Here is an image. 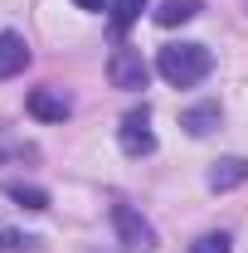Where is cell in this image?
<instances>
[{
	"mask_svg": "<svg viewBox=\"0 0 248 253\" xmlns=\"http://www.w3.org/2000/svg\"><path fill=\"white\" fill-rule=\"evenodd\" d=\"M209 68H214V54H209L205 44H165V49L156 54V73H161L170 88H195V83H205Z\"/></svg>",
	"mask_w": 248,
	"mask_h": 253,
	"instance_id": "obj_1",
	"label": "cell"
},
{
	"mask_svg": "<svg viewBox=\"0 0 248 253\" xmlns=\"http://www.w3.org/2000/svg\"><path fill=\"white\" fill-rule=\"evenodd\" d=\"M190 253H234V239L229 234H205V239H195Z\"/></svg>",
	"mask_w": 248,
	"mask_h": 253,
	"instance_id": "obj_12",
	"label": "cell"
},
{
	"mask_svg": "<svg viewBox=\"0 0 248 253\" xmlns=\"http://www.w3.org/2000/svg\"><path fill=\"white\" fill-rule=\"evenodd\" d=\"M25 107H30V117H39V122H68V112H73V102L59 93V88H30V97H25Z\"/></svg>",
	"mask_w": 248,
	"mask_h": 253,
	"instance_id": "obj_5",
	"label": "cell"
},
{
	"mask_svg": "<svg viewBox=\"0 0 248 253\" xmlns=\"http://www.w3.org/2000/svg\"><path fill=\"white\" fill-rule=\"evenodd\" d=\"M5 151H15V156H34V146H25V141H10V136L0 131V156H5Z\"/></svg>",
	"mask_w": 248,
	"mask_h": 253,
	"instance_id": "obj_14",
	"label": "cell"
},
{
	"mask_svg": "<svg viewBox=\"0 0 248 253\" xmlns=\"http://www.w3.org/2000/svg\"><path fill=\"white\" fill-rule=\"evenodd\" d=\"M25 68H30V44H25V34L0 30V78H15V73H25Z\"/></svg>",
	"mask_w": 248,
	"mask_h": 253,
	"instance_id": "obj_6",
	"label": "cell"
},
{
	"mask_svg": "<svg viewBox=\"0 0 248 253\" xmlns=\"http://www.w3.org/2000/svg\"><path fill=\"white\" fill-rule=\"evenodd\" d=\"M180 126H185L190 136H209L219 126V102H195V107H185L180 112Z\"/></svg>",
	"mask_w": 248,
	"mask_h": 253,
	"instance_id": "obj_8",
	"label": "cell"
},
{
	"mask_svg": "<svg viewBox=\"0 0 248 253\" xmlns=\"http://www.w3.org/2000/svg\"><path fill=\"white\" fill-rule=\"evenodd\" d=\"M117 141H122V151H126V156H151V151H156L151 112H146V107L126 112V117H122V126H117Z\"/></svg>",
	"mask_w": 248,
	"mask_h": 253,
	"instance_id": "obj_4",
	"label": "cell"
},
{
	"mask_svg": "<svg viewBox=\"0 0 248 253\" xmlns=\"http://www.w3.org/2000/svg\"><path fill=\"white\" fill-rule=\"evenodd\" d=\"M78 10H107V0H73Z\"/></svg>",
	"mask_w": 248,
	"mask_h": 253,
	"instance_id": "obj_15",
	"label": "cell"
},
{
	"mask_svg": "<svg viewBox=\"0 0 248 253\" xmlns=\"http://www.w3.org/2000/svg\"><path fill=\"white\" fill-rule=\"evenodd\" d=\"M5 200H15V205H20V210H34V214H39V210H49V190H39V185H25V180H5Z\"/></svg>",
	"mask_w": 248,
	"mask_h": 253,
	"instance_id": "obj_9",
	"label": "cell"
},
{
	"mask_svg": "<svg viewBox=\"0 0 248 253\" xmlns=\"http://www.w3.org/2000/svg\"><path fill=\"white\" fill-rule=\"evenodd\" d=\"M244 180H248V161L244 156H224V161L209 166V190H219V195L224 190H239Z\"/></svg>",
	"mask_w": 248,
	"mask_h": 253,
	"instance_id": "obj_7",
	"label": "cell"
},
{
	"mask_svg": "<svg viewBox=\"0 0 248 253\" xmlns=\"http://www.w3.org/2000/svg\"><path fill=\"white\" fill-rule=\"evenodd\" d=\"M195 15H200V0H161V10H156V25L175 30V25H190Z\"/></svg>",
	"mask_w": 248,
	"mask_h": 253,
	"instance_id": "obj_10",
	"label": "cell"
},
{
	"mask_svg": "<svg viewBox=\"0 0 248 253\" xmlns=\"http://www.w3.org/2000/svg\"><path fill=\"white\" fill-rule=\"evenodd\" d=\"M112 229H117V239H122L126 249H141V253L156 249V229H151V219H141L131 205H112Z\"/></svg>",
	"mask_w": 248,
	"mask_h": 253,
	"instance_id": "obj_3",
	"label": "cell"
},
{
	"mask_svg": "<svg viewBox=\"0 0 248 253\" xmlns=\"http://www.w3.org/2000/svg\"><path fill=\"white\" fill-rule=\"evenodd\" d=\"M107 78H112V88H122V93H141L146 88V78H151V68L141 59V49H112V59H107Z\"/></svg>",
	"mask_w": 248,
	"mask_h": 253,
	"instance_id": "obj_2",
	"label": "cell"
},
{
	"mask_svg": "<svg viewBox=\"0 0 248 253\" xmlns=\"http://www.w3.org/2000/svg\"><path fill=\"white\" fill-rule=\"evenodd\" d=\"M0 249L20 253V249H34V239H30V234H10V229H0Z\"/></svg>",
	"mask_w": 248,
	"mask_h": 253,
	"instance_id": "obj_13",
	"label": "cell"
},
{
	"mask_svg": "<svg viewBox=\"0 0 248 253\" xmlns=\"http://www.w3.org/2000/svg\"><path fill=\"white\" fill-rule=\"evenodd\" d=\"M146 10V0H112V30L126 34L131 25H136V15Z\"/></svg>",
	"mask_w": 248,
	"mask_h": 253,
	"instance_id": "obj_11",
	"label": "cell"
}]
</instances>
